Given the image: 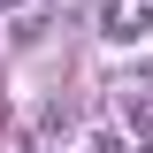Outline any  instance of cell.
<instances>
[{
    "label": "cell",
    "mask_w": 153,
    "mask_h": 153,
    "mask_svg": "<svg viewBox=\"0 0 153 153\" xmlns=\"http://www.w3.org/2000/svg\"><path fill=\"white\" fill-rule=\"evenodd\" d=\"M0 8H23V0H0Z\"/></svg>",
    "instance_id": "277c9868"
},
{
    "label": "cell",
    "mask_w": 153,
    "mask_h": 153,
    "mask_svg": "<svg viewBox=\"0 0 153 153\" xmlns=\"http://www.w3.org/2000/svg\"><path fill=\"white\" fill-rule=\"evenodd\" d=\"M107 38H115V46H138V38H153V0L115 8V16H107Z\"/></svg>",
    "instance_id": "6da1fadb"
},
{
    "label": "cell",
    "mask_w": 153,
    "mask_h": 153,
    "mask_svg": "<svg viewBox=\"0 0 153 153\" xmlns=\"http://www.w3.org/2000/svg\"><path fill=\"white\" fill-rule=\"evenodd\" d=\"M76 153H130V130L123 123H92V130L76 138Z\"/></svg>",
    "instance_id": "7a4b0ae2"
},
{
    "label": "cell",
    "mask_w": 153,
    "mask_h": 153,
    "mask_svg": "<svg viewBox=\"0 0 153 153\" xmlns=\"http://www.w3.org/2000/svg\"><path fill=\"white\" fill-rule=\"evenodd\" d=\"M54 31V8H23L16 16V46H31V38H46Z\"/></svg>",
    "instance_id": "3957f363"
}]
</instances>
